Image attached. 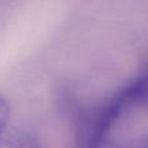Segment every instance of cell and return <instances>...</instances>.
<instances>
[{
	"label": "cell",
	"instance_id": "3",
	"mask_svg": "<svg viewBox=\"0 0 148 148\" xmlns=\"http://www.w3.org/2000/svg\"><path fill=\"white\" fill-rule=\"evenodd\" d=\"M10 117V107L8 100L0 94V139L8 131V123Z\"/></svg>",
	"mask_w": 148,
	"mask_h": 148
},
{
	"label": "cell",
	"instance_id": "1",
	"mask_svg": "<svg viewBox=\"0 0 148 148\" xmlns=\"http://www.w3.org/2000/svg\"><path fill=\"white\" fill-rule=\"evenodd\" d=\"M86 148H148V72L105 105Z\"/></svg>",
	"mask_w": 148,
	"mask_h": 148
},
{
	"label": "cell",
	"instance_id": "2",
	"mask_svg": "<svg viewBox=\"0 0 148 148\" xmlns=\"http://www.w3.org/2000/svg\"><path fill=\"white\" fill-rule=\"evenodd\" d=\"M0 148H42V146L33 134L23 130H12L1 136Z\"/></svg>",
	"mask_w": 148,
	"mask_h": 148
}]
</instances>
